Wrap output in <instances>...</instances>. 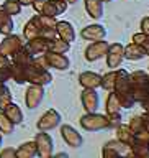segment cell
Here are the masks:
<instances>
[{"mask_svg":"<svg viewBox=\"0 0 149 158\" xmlns=\"http://www.w3.org/2000/svg\"><path fill=\"white\" fill-rule=\"evenodd\" d=\"M56 25L57 20L56 17H49V15H43V13H36L33 18H29L26 25L23 28V38L25 40H31V38H46V40H53L57 36L56 31Z\"/></svg>","mask_w":149,"mask_h":158,"instance_id":"6da1fadb","label":"cell"},{"mask_svg":"<svg viewBox=\"0 0 149 158\" xmlns=\"http://www.w3.org/2000/svg\"><path fill=\"white\" fill-rule=\"evenodd\" d=\"M26 82L39 84V86H49L53 82V76L49 73V69L43 68L41 64H38L33 58V61L28 68V73H26Z\"/></svg>","mask_w":149,"mask_h":158,"instance_id":"7a4b0ae2","label":"cell"},{"mask_svg":"<svg viewBox=\"0 0 149 158\" xmlns=\"http://www.w3.org/2000/svg\"><path fill=\"white\" fill-rule=\"evenodd\" d=\"M31 5L36 13L49 15V17H57L67 8V2H54V0H33Z\"/></svg>","mask_w":149,"mask_h":158,"instance_id":"3957f363","label":"cell"},{"mask_svg":"<svg viewBox=\"0 0 149 158\" xmlns=\"http://www.w3.org/2000/svg\"><path fill=\"white\" fill-rule=\"evenodd\" d=\"M80 125L87 132H97V130L108 128L110 122H108V117L105 115H100V114H95V112H87V115L80 118Z\"/></svg>","mask_w":149,"mask_h":158,"instance_id":"277c9868","label":"cell"},{"mask_svg":"<svg viewBox=\"0 0 149 158\" xmlns=\"http://www.w3.org/2000/svg\"><path fill=\"white\" fill-rule=\"evenodd\" d=\"M23 44H25V41L20 35H13V33L5 35V38L0 40V54H5V56L12 58L20 48H23Z\"/></svg>","mask_w":149,"mask_h":158,"instance_id":"5b68a950","label":"cell"},{"mask_svg":"<svg viewBox=\"0 0 149 158\" xmlns=\"http://www.w3.org/2000/svg\"><path fill=\"white\" fill-rule=\"evenodd\" d=\"M34 143H36V147H38V156H41V158L53 156L54 142H53V137L49 135V133L39 130V133L34 137Z\"/></svg>","mask_w":149,"mask_h":158,"instance_id":"8992f818","label":"cell"},{"mask_svg":"<svg viewBox=\"0 0 149 158\" xmlns=\"http://www.w3.org/2000/svg\"><path fill=\"white\" fill-rule=\"evenodd\" d=\"M44 99V86L39 84H29V87L25 92V104L28 109H36Z\"/></svg>","mask_w":149,"mask_h":158,"instance_id":"52a82bcc","label":"cell"},{"mask_svg":"<svg viewBox=\"0 0 149 158\" xmlns=\"http://www.w3.org/2000/svg\"><path fill=\"white\" fill-rule=\"evenodd\" d=\"M61 123V114H59L56 109H49L46 110V114H43L41 118L38 120V130H43V132H49L53 128L59 127Z\"/></svg>","mask_w":149,"mask_h":158,"instance_id":"ba28073f","label":"cell"},{"mask_svg":"<svg viewBox=\"0 0 149 158\" xmlns=\"http://www.w3.org/2000/svg\"><path fill=\"white\" fill-rule=\"evenodd\" d=\"M125 59V46L121 43H113L110 44L107 51V64L112 69H118Z\"/></svg>","mask_w":149,"mask_h":158,"instance_id":"9c48e42d","label":"cell"},{"mask_svg":"<svg viewBox=\"0 0 149 158\" xmlns=\"http://www.w3.org/2000/svg\"><path fill=\"white\" fill-rule=\"evenodd\" d=\"M46 61L49 64V68H54L57 71H67L69 66H71V61L64 53H53V51H46L43 53Z\"/></svg>","mask_w":149,"mask_h":158,"instance_id":"30bf717a","label":"cell"},{"mask_svg":"<svg viewBox=\"0 0 149 158\" xmlns=\"http://www.w3.org/2000/svg\"><path fill=\"white\" fill-rule=\"evenodd\" d=\"M110 48V44L103 40H97V41H92V44L85 49V59L87 61H97L103 56H107V51Z\"/></svg>","mask_w":149,"mask_h":158,"instance_id":"8fae6325","label":"cell"},{"mask_svg":"<svg viewBox=\"0 0 149 158\" xmlns=\"http://www.w3.org/2000/svg\"><path fill=\"white\" fill-rule=\"evenodd\" d=\"M80 101H82V106H84V109H85L87 112H97L98 104H100V97H98V94H97L95 89L84 87Z\"/></svg>","mask_w":149,"mask_h":158,"instance_id":"7c38bea8","label":"cell"},{"mask_svg":"<svg viewBox=\"0 0 149 158\" xmlns=\"http://www.w3.org/2000/svg\"><path fill=\"white\" fill-rule=\"evenodd\" d=\"M61 135L64 138V142H66L69 147H72V148H80L82 143H84L82 135L71 125H62L61 127Z\"/></svg>","mask_w":149,"mask_h":158,"instance_id":"4fadbf2b","label":"cell"},{"mask_svg":"<svg viewBox=\"0 0 149 158\" xmlns=\"http://www.w3.org/2000/svg\"><path fill=\"white\" fill-rule=\"evenodd\" d=\"M48 41H49V40L38 36V38L26 40L23 46L28 49L29 54H33V56H39V54H43V53L48 51Z\"/></svg>","mask_w":149,"mask_h":158,"instance_id":"5bb4252c","label":"cell"},{"mask_svg":"<svg viewBox=\"0 0 149 158\" xmlns=\"http://www.w3.org/2000/svg\"><path fill=\"white\" fill-rule=\"evenodd\" d=\"M82 38L88 40V41H97V40H103L107 36V30L102 25H88L82 30Z\"/></svg>","mask_w":149,"mask_h":158,"instance_id":"9a60e30c","label":"cell"},{"mask_svg":"<svg viewBox=\"0 0 149 158\" xmlns=\"http://www.w3.org/2000/svg\"><path fill=\"white\" fill-rule=\"evenodd\" d=\"M79 82H80L82 87L97 89L98 86H102V76L97 73H92V71H85L79 76Z\"/></svg>","mask_w":149,"mask_h":158,"instance_id":"2e32d148","label":"cell"},{"mask_svg":"<svg viewBox=\"0 0 149 158\" xmlns=\"http://www.w3.org/2000/svg\"><path fill=\"white\" fill-rule=\"evenodd\" d=\"M56 31H57L59 38L66 40L69 43H72L74 40H76V30H74L72 23H69V22H57Z\"/></svg>","mask_w":149,"mask_h":158,"instance_id":"e0dca14e","label":"cell"},{"mask_svg":"<svg viewBox=\"0 0 149 158\" xmlns=\"http://www.w3.org/2000/svg\"><path fill=\"white\" fill-rule=\"evenodd\" d=\"M2 110L5 112V115H7L10 120H12L15 125H18V123H22L23 122V118H25V115H23V110L20 109V106H17L15 102H10V104H7Z\"/></svg>","mask_w":149,"mask_h":158,"instance_id":"ac0fdd59","label":"cell"},{"mask_svg":"<svg viewBox=\"0 0 149 158\" xmlns=\"http://www.w3.org/2000/svg\"><path fill=\"white\" fill-rule=\"evenodd\" d=\"M38 156V147L33 142H25L17 148V158H34Z\"/></svg>","mask_w":149,"mask_h":158,"instance_id":"d6986e66","label":"cell"},{"mask_svg":"<svg viewBox=\"0 0 149 158\" xmlns=\"http://www.w3.org/2000/svg\"><path fill=\"white\" fill-rule=\"evenodd\" d=\"M85 10L93 20L103 17V0H85Z\"/></svg>","mask_w":149,"mask_h":158,"instance_id":"ffe728a7","label":"cell"},{"mask_svg":"<svg viewBox=\"0 0 149 158\" xmlns=\"http://www.w3.org/2000/svg\"><path fill=\"white\" fill-rule=\"evenodd\" d=\"M69 49H71V43L66 41V40H62V38H53V40H49L48 41V51H53V53H64L66 54Z\"/></svg>","mask_w":149,"mask_h":158,"instance_id":"44dd1931","label":"cell"},{"mask_svg":"<svg viewBox=\"0 0 149 158\" xmlns=\"http://www.w3.org/2000/svg\"><path fill=\"white\" fill-rule=\"evenodd\" d=\"M12 79V59L10 56L0 54V81L7 82Z\"/></svg>","mask_w":149,"mask_h":158,"instance_id":"7402d4cb","label":"cell"},{"mask_svg":"<svg viewBox=\"0 0 149 158\" xmlns=\"http://www.w3.org/2000/svg\"><path fill=\"white\" fill-rule=\"evenodd\" d=\"M146 56V49L139 46L138 43L133 41L131 44H128V46H125V58L128 59H133V61H136V59H143Z\"/></svg>","mask_w":149,"mask_h":158,"instance_id":"603a6c76","label":"cell"},{"mask_svg":"<svg viewBox=\"0 0 149 158\" xmlns=\"http://www.w3.org/2000/svg\"><path fill=\"white\" fill-rule=\"evenodd\" d=\"M13 18L12 15H8L5 10L0 7V33L2 35H10L13 33Z\"/></svg>","mask_w":149,"mask_h":158,"instance_id":"cb8c5ba5","label":"cell"},{"mask_svg":"<svg viewBox=\"0 0 149 158\" xmlns=\"http://www.w3.org/2000/svg\"><path fill=\"white\" fill-rule=\"evenodd\" d=\"M118 140H120L123 145H126V147H131L133 143H135L136 140V135H135V132L131 130L130 127H118Z\"/></svg>","mask_w":149,"mask_h":158,"instance_id":"d4e9b609","label":"cell"},{"mask_svg":"<svg viewBox=\"0 0 149 158\" xmlns=\"http://www.w3.org/2000/svg\"><path fill=\"white\" fill-rule=\"evenodd\" d=\"M120 109H121V104L118 101L116 94L112 92L107 99V114L108 115H115V114H120Z\"/></svg>","mask_w":149,"mask_h":158,"instance_id":"484cf974","label":"cell"},{"mask_svg":"<svg viewBox=\"0 0 149 158\" xmlns=\"http://www.w3.org/2000/svg\"><path fill=\"white\" fill-rule=\"evenodd\" d=\"M121 147L123 143L118 142H108L105 147H103V156H120L121 155Z\"/></svg>","mask_w":149,"mask_h":158,"instance_id":"4316f807","label":"cell"},{"mask_svg":"<svg viewBox=\"0 0 149 158\" xmlns=\"http://www.w3.org/2000/svg\"><path fill=\"white\" fill-rule=\"evenodd\" d=\"M15 130V123L10 120V118L5 115V112L0 109V132L7 133V135H12Z\"/></svg>","mask_w":149,"mask_h":158,"instance_id":"83f0119b","label":"cell"},{"mask_svg":"<svg viewBox=\"0 0 149 158\" xmlns=\"http://www.w3.org/2000/svg\"><path fill=\"white\" fill-rule=\"evenodd\" d=\"M2 8L8 15L13 17V15H20V12H22V3H20L18 0H5L2 3Z\"/></svg>","mask_w":149,"mask_h":158,"instance_id":"f1b7e54d","label":"cell"},{"mask_svg":"<svg viewBox=\"0 0 149 158\" xmlns=\"http://www.w3.org/2000/svg\"><path fill=\"white\" fill-rule=\"evenodd\" d=\"M10 102H12V91L5 82H0V109H3Z\"/></svg>","mask_w":149,"mask_h":158,"instance_id":"f546056e","label":"cell"},{"mask_svg":"<svg viewBox=\"0 0 149 158\" xmlns=\"http://www.w3.org/2000/svg\"><path fill=\"white\" fill-rule=\"evenodd\" d=\"M115 79H116V69L112 73L102 76V87L107 89V91H113V86H115Z\"/></svg>","mask_w":149,"mask_h":158,"instance_id":"4dcf8cb0","label":"cell"},{"mask_svg":"<svg viewBox=\"0 0 149 158\" xmlns=\"http://www.w3.org/2000/svg\"><path fill=\"white\" fill-rule=\"evenodd\" d=\"M0 158H17V148H5V150L0 152Z\"/></svg>","mask_w":149,"mask_h":158,"instance_id":"1f68e13d","label":"cell"},{"mask_svg":"<svg viewBox=\"0 0 149 158\" xmlns=\"http://www.w3.org/2000/svg\"><path fill=\"white\" fill-rule=\"evenodd\" d=\"M141 28H143V33H149V17L143 20V23H141Z\"/></svg>","mask_w":149,"mask_h":158,"instance_id":"d6a6232c","label":"cell"},{"mask_svg":"<svg viewBox=\"0 0 149 158\" xmlns=\"http://www.w3.org/2000/svg\"><path fill=\"white\" fill-rule=\"evenodd\" d=\"M20 3H22V7H26V5H31L33 0H18Z\"/></svg>","mask_w":149,"mask_h":158,"instance_id":"836d02e7","label":"cell"},{"mask_svg":"<svg viewBox=\"0 0 149 158\" xmlns=\"http://www.w3.org/2000/svg\"><path fill=\"white\" fill-rule=\"evenodd\" d=\"M66 2H67V3H72V5H74V3H77L79 0H66Z\"/></svg>","mask_w":149,"mask_h":158,"instance_id":"e575fe53","label":"cell"},{"mask_svg":"<svg viewBox=\"0 0 149 158\" xmlns=\"http://www.w3.org/2000/svg\"><path fill=\"white\" fill-rule=\"evenodd\" d=\"M2 142H3V137H2V132H0V148H2Z\"/></svg>","mask_w":149,"mask_h":158,"instance_id":"d590c367","label":"cell"},{"mask_svg":"<svg viewBox=\"0 0 149 158\" xmlns=\"http://www.w3.org/2000/svg\"><path fill=\"white\" fill-rule=\"evenodd\" d=\"M54 2H66V0H54Z\"/></svg>","mask_w":149,"mask_h":158,"instance_id":"8d00e7d4","label":"cell"},{"mask_svg":"<svg viewBox=\"0 0 149 158\" xmlns=\"http://www.w3.org/2000/svg\"><path fill=\"white\" fill-rule=\"evenodd\" d=\"M105 2H112V0H103V3H105Z\"/></svg>","mask_w":149,"mask_h":158,"instance_id":"74e56055","label":"cell"},{"mask_svg":"<svg viewBox=\"0 0 149 158\" xmlns=\"http://www.w3.org/2000/svg\"><path fill=\"white\" fill-rule=\"evenodd\" d=\"M0 82H2V81H0Z\"/></svg>","mask_w":149,"mask_h":158,"instance_id":"f35d334b","label":"cell"}]
</instances>
